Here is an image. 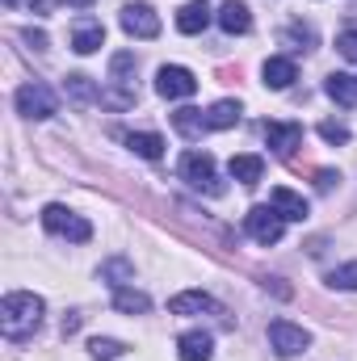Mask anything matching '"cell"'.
Masks as SVG:
<instances>
[{
  "label": "cell",
  "mask_w": 357,
  "mask_h": 361,
  "mask_svg": "<svg viewBox=\"0 0 357 361\" xmlns=\"http://www.w3.org/2000/svg\"><path fill=\"white\" fill-rule=\"evenodd\" d=\"M109 80H114L122 92H131V97H135V89H131V85H135V55L118 51V55L109 59Z\"/></svg>",
  "instance_id": "d6986e66"
},
{
  "label": "cell",
  "mask_w": 357,
  "mask_h": 361,
  "mask_svg": "<svg viewBox=\"0 0 357 361\" xmlns=\"http://www.w3.org/2000/svg\"><path fill=\"white\" fill-rule=\"evenodd\" d=\"M269 206H273L286 223H303V219H307V197H303V193H294V189H286V185H282V189H273Z\"/></svg>",
  "instance_id": "8fae6325"
},
{
  "label": "cell",
  "mask_w": 357,
  "mask_h": 361,
  "mask_svg": "<svg viewBox=\"0 0 357 361\" xmlns=\"http://www.w3.org/2000/svg\"><path fill=\"white\" fill-rule=\"evenodd\" d=\"M89 353L97 361H118L126 353V345L122 341H109V336H97V341H89Z\"/></svg>",
  "instance_id": "cb8c5ba5"
},
{
  "label": "cell",
  "mask_w": 357,
  "mask_h": 361,
  "mask_svg": "<svg viewBox=\"0 0 357 361\" xmlns=\"http://www.w3.org/2000/svg\"><path fill=\"white\" fill-rule=\"evenodd\" d=\"M219 25H223V34H248V30H253L248 4H244V0H227V4L219 8Z\"/></svg>",
  "instance_id": "4fadbf2b"
},
{
  "label": "cell",
  "mask_w": 357,
  "mask_h": 361,
  "mask_svg": "<svg viewBox=\"0 0 357 361\" xmlns=\"http://www.w3.org/2000/svg\"><path fill=\"white\" fill-rule=\"evenodd\" d=\"M169 311H173V315H202V311H206V315H219L223 307H219L210 294H202V290H185V294H177V298L169 302Z\"/></svg>",
  "instance_id": "30bf717a"
},
{
  "label": "cell",
  "mask_w": 357,
  "mask_h": 361,
  "mask_svg": "<svg viewBox=\"0 0 357 361\" xmlns=\"http://www.w3.org/2000/svg\"><path fill=\"white\" fill-rule=\"evenodd\" d=\"M63 89L72 92L76 101H101V89H92L89 76H68V85H63Z\"/></svg>",
  "instance_id": "d4e9b609"
},
{
  "label": "cell",
  "mask_w": 357,
  "mask_h": 361,
  "mask_svg": "<svg viewBox=\"0 0 357 361\" xmlns=\"http://www.w3.org/2000/svg\"><path fill=\"white\" fill-rule=\"evenodd\" d=\"M173 126H177L185 139H202V135L210 130V126H206V114H202V109H177V114H173Z\"/></svg>",
  "instance_id": "7402d4cb"
},
{
  "label": "cell",
  "mask_w": 357,
  "mask_h": 361,
  "mask_svg": "<svg viewBox=\"0 0 357 361\" xmlns=\"http://www.w3.org/2000/svg\"><path fill=\"white\" fill-rule=\"evenodd\" d=\"M17 114L25 118H51L55 114V92L47 89L42 80H30L17 89Z\"/></svg>",
  "instance_id": "52a82bcc"
},
{
  "label": "cell",
  "mask_w": 357,
  "mask_h": 361,
  "mask_svg": "<svg viewBox=\"0 0 357 361\" xmlns=\"http://www.w3.org/2000/svg\"><path fill=\"white\" fill-rule=\"evenodd\" d=\"M177 357L181 361H210L214 357V341L206 332H185L177 341Z\"/></svg>",
  "instance_id": "5bb4252c"
},
{
  "label": "cell",
  "mask_w": 357,
  "mask_h": 361,
  "mask_svg": "<svg viewBox=\"0 0 357 361\" xmlns=\"http://www.w3.org/2000/svg\"><path fill=\"white\" fill-rule=\"evenodd\" d=\"M337 47H341V55H345V59H357V34H353V30H349V34H341V38H337Z\"/></svg>",
  "instance_id": "f1b7e54d"
},
{
  "label": "cell",
  "mask_w": 357,
  "mask_h": 361,
  "mask_svg": "<svg viewBox=\"0 0 357 361\" xmlns=\"http://www.w3.org/2000/svg\"><path fill=\"white\" fill-rule=\"evenodd\" d=\"M328 286H332V290H357V261H349V265H341V269L328 273Z\"/></svg>",
  "instance_id": "484cf974"
},
{
  "label": "cell",
  "mask_w": 357,
  "mask_h": 361,
  "mask_svg": "<svg viewBox=\"0 0 357 361\" xmlns=\"http://www.w3.org/2000/svg\"><path fill=\"white\" fill-rule=\"evenodd\" d=\"M101 277H109V286L118 290V286L131 277V265H126V261H109V265H101Z\"/></svg>",
  "instance_id": "83f0119b"
},
{
  "label": "cell",
  "mask_w": 357,
  "mask_h": 361,
  "mask_svg": "<svg viewBox=\"0 0 357 361\" xmlns=\"http://www.w3.org/2000/svg\"><path fill=\"white\" fill-rule=\"evenodd\" d=\"M227 173H231V180H240V185H257V180L265 177V160L261 156H231Z\"/></svg>",
  "instance_id": "2e32d148"
},
{
  "label": "cell",
  "mask_w": 357,
  "mask_h": 361,
  "mask_svg": "<svg viewBox=\"0 0 357 361\" xmlns=\"http://www.w3.org/2000/svg\"><path fill=\"white\" fill-rule=\"evenodd\" d=\"M269 345H273L277 357H298V353H307L311 332H303V328L290 324V319H273V324H269Z\"/></svg>",
  "instance_id": "5b68a950"
},
{
  "label": "cell",
  "mask_w": 357,
  "mask_h": 361,
  "mask_svg": "<svg viewBox=\"0 0 357 361\" xmlns=\"http://www.w3.org/2000/svg\"><path fill=\"white\" fill-rule=\"evenodd\" d=\"M4 4H17V0H4Z\"/></svg>",
  "instance_id": "836d02e7"
},
{
  "label": "cell",
  "mask_w": 357,
  "mask_h": 361,
  "mask_svg": "<svg viewBox=\"0 0 357 361\" xmlns=\"http://www.w3.org/2000/svg\"><path fill=\"white\" fill-rule=\"evenodd\" d=\"M261 76H265L269 89H290V85L298 80V72H294V63H290V59H265Z\"/></svg>",
  "instance_id": "ac0fdd59"
},
{
  "label": "cell",
  "mask_w": 357,
  "mask_h": 361,
  "mask_svg": "<svg viewBox=\"0 0 357 361\" xmlns=\"http://www.w3.org/2000/svg\"><path fill=\"white\" fill-rule=\"evenodd\" d=\"M68 4H76V8H89L92 0H68Z\"/></svg>",
  "instance_id": "d6a6232c"
},
{
  "label": "cell",
  "mask_w": 357,
  "mask_h": 361,
  "mask_svg": "<svg viewBox=\"0 0 357 361\" xmlns=\"http://www.w3.org/2000/svg\"><path fill=\"white\" fill-rule=\"evenodd\" d=\"M210 17H214V8H210L206 0H189L177 13V30L181 34H202V30L210 25Z\"/></svg>",
  "instance_id": "7c38bea8"
},
{
  "label": "cell",
  "mask_w": 357,
  "mask_h": 361,
  "mask_svg": "<svg viewBox=\"0 0 357 361\" xmlns=\"http://www.w3.org/2000/svg\"><path fill=\"white\" fill-rule=\"evenodd\" d=\"M286 38H290V42H307V47L315 42V34H311V30H303V25H290V30H286Z\"/></svg>",
  "instance_id": "4dcf8cb0"
},
{
  "label": "cell",
  "mask_w": 357,
  "mask_h": 361,
  "mask_svg": "<svg viewBox=\"0 0 357 361\" xmlns=\"http://www.w3.org/2000/svg\"><path fill=\"white\" fill-rule=\"evenodd\" d=\"M337 173H332V169H320V173H315V189H320V193H328V189H332V185H337Z\"/></svg>",
  "instance_id": "f546056e"
},
{
  "label": "cell",
  "mask_w": 357,
  "mask_h": 361,
  "mask_svg": "<svg viewBox=\"0 0 357 361\" xmlns=\"http://www.w3.org/2000/svg\"><path fill=\"white\" fill-rule=\"evenodd\" d=\"M42 311H47V307H42L38 294H25V290L4 294V302H0V332H4L8 341H25V336L38 332Z\"/></svg>",
  "instance_id": "6da1fadb"
},
{
  "label": "cell",
  "mask_w": 357,
  "mask_h": 361,
  "mask_svg": "<svg viewBox=\"0 0 357 361\" xmlns=\"http://www.w3.org/2000/svg\"><path fill=\"white\" fill-rule=\"evenodd\" d=\"M114 307H118V311H126V315H143V311L152 307V298H147L143 290H131V286H118V290H114Z\"/></svg>",
  "instance_id": "603a6c76"
},
{
  "label": "cell",
  "mask_w": 357,
  "mask_h": 361,
  "mask_svg": "<svg viewBox=\"0 0 357 361\" xmlns=\"http://www.w3.org/2000/svg\"><path fill=\"white\" fill-rule=\"evenodd\" d=\"M118 21H122V30H126L131 38H156V34H160V17H156L152 4H126Z\"/></svg>",
  "instance_id": "ba28073f"
},
{
  "label": "cell",
  "mask_w": 357,
  "mask_h": 361,
  "mask_svg": "<svg viewBox=\"0 0 357 361\" xmlns=\"http://www.w3.org/2000/svg\"><path fill=\"white\" fill-rule=\"evenodd\" d=\"M244 231L257 240V244H277L282 240V231H286V219L273 210V206H253L248 214H244Z\"/></svg>",
  "instance_id": "277c9868"
},
{
  "label": "cell",
  "mask_w": 357,
  "mask_h": 361,
  "mask_svg": "<svg viewBox=\"0 0 357 361\" xmlns=\"http://www.w3.org/2000/svg\"><path fill=\"white\" fill-rule=\"evenodd\" d=\"M25 42H30V47H47V34H34V30H25Z\"/></svg>",
  "instance_id": "1f68e13d"
},
{
  "label": "cell",
  "mask_w": 357,
  "mask_h": 361,
  "mask_svg": "<svg viewBox=\"0 0 357 361\" xmlns=\"http://www.w3.org/2000/svg\"><path fill=\"white\" fill-rule=\"evenodd\" d=\"M320 139H324V143H349V126L328 118V122H320Z\"/></svg>",
  "instance_id": "4316f807"
},
{
  "label": "cell",
  "mask_w": 357,
  "mask_h": 361,
  "mask_svg": "<svg viewBox=\"0 0 357 361\" xmlns=\"http://www.w3.org/2000/svg\"><path fill=\"white\" fill-rule=\"evenodd\" d=\"M240 122V101H214L210 109H206V126L210 130H227V126H236Z\"/></svg>",
  "instance_id": "ffe728a7"
},
{
  "label": "cell",
  "mask_w": 357,
  "mask_h": 361,
  "mask_svg": "<svg viewBox=\"0 0 357 361\" xmlns=\"http://www.w3.org/2000/svg\"><path fill=\"white\" fill-rule=\"evenodd\" d=\"M324 92H328L337 105H345V109H353L357 105V80L353 76H345V72H332V76L324 80Z\"/></svg>",
  "instance_id": "e0dca14e"
},
{
  "label": "cell",
  "mask_w": 357,
  "mask_h": 361,
  "mask_svg": "<svg viewBox=\"0 0 357 361\" xmlns=\"http://www.w3.org/2000/svg\"><path fill=\"white\" fill-rule=\"evenodd\" d=\"M42 227L55 231V235H63V240H72V244H85L92 235L89 219H80L76 210H68V206H59V202H51V206L42 210Z\"/></svg>",
  "instance_id": "3957f363"
},
{
  "label": "cell",
  "mask_w": 357,
  "mask_h": 361,
  "mask_svg": "<svg viewBox=\"0 0 357 361\" xmlns=\"http://www.w3.org/2000/svg\"><path fill=\"white\" fill-rule=\"evenodd\" d=\"M126 147H131L135 156H143V160H160V156H164V139H160V135H152V130L126 135Z\"/></svg>",
  "instance_id": "44dd1931"
},
{
  "label": "cell",
  "mask_w": 357,
  "mask_h": 361,
  "mask_svg": "<svg viewBox=\"0 0 357 361\" xmlns=\"http://www.w3.org/2000/svg\"><path fill=\"white\" fill-rule=\"evenodd\" d=\"M97 47H105V25L101 21H80L72 30V51L76 55H92Z\"/></svg>",
  "instance_id": "9a60e30c"
},
{
  "label": "cell",
  "mask_w": 357,
  "mask_h": 361,
  "mask_svg": "<svg viewBox=\"0 0 357 361\" xmlns=\"http://www.w3.org/2000/svg\"><path fill=\"white\" fill-rule=\"evenodd\" d=\"M181 177L189 180L193 189H202V193H210V197H219L227 185L219 180V169H214V156L210 152H198V147H189L185 156H181Z\"/></svg>",
  "instance_id": "7a4b0ae2"
},
{
  "label": "cell",
  "mask_w": 357,
  "mask_h": 361,
  "mask_svg": "<svg viewBox=\"0 0 357 361\" xmlns=\"http://www.w3.org/2000/svg\"><path fill=\"white\" fill-rule=\"evenodd\" d=\"M265 143L277 156H290L303 143V126L298 122H265Z\"/></svg>",
  "instance_id": "9c48e42d"
},
{
  "label": "cell",
  "mask_w": 357,
  "mask_h": 361,
  "mask_svg": "<svg viewBox=\"0 0 357 361\" xmlns=\"http://www.w3.org/2000/svg\"><path fill=\"white\" fill-rule=\"evenodd\" d=\"M156 92H160L164 101H185V97L198 92V76H193L189 68H181V63H169V68L156 72Z\"/></svg>",
  "instance_id": "8992f818"
}]
</instances>
